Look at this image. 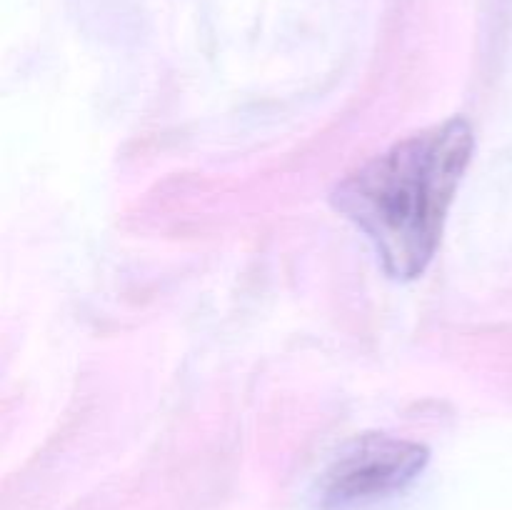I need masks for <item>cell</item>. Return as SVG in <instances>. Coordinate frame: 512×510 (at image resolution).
Listing matches in <instances>:
<instances>
[{"label": "cell", "mask_w": 512, "mask_h": 510, "mask_svg": "<svg viewBox=\"0 0 512 510\" xmlns=\"http://www.w3.org/2000/svg\"><path fill=\"white\" fill-rule=\"evenodd\" d=\"M473 150V128L455 115L408 135L333 188V208L373 243L390 278L428 270Z\"/></svg>", "instance_id": "1"}, {"label": "cell", "mask_w": 512, "mask_h": 510, "mask_svg": "<svg viewBox=\"0 0 512 510\" xmlns=\"http://www.w3.org/2000/svg\"><path fill=\"white\" fill-rule=\"evenodd\" d=\"M430 450L413 440L368 433L350 440L320 480L325 508H350L408 488L425 470Z\"/></svg>", "instance_id": "2"}]
</instances>
